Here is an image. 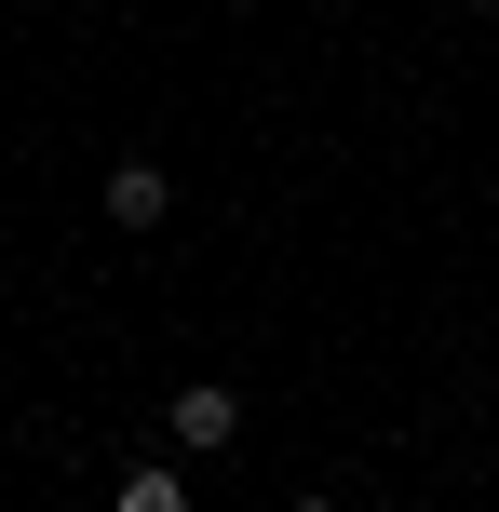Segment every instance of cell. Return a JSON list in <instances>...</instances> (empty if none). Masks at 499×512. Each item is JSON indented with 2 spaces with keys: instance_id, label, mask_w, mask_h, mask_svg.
I'll use <instances>...</instances> for the list:
<instances>
[{
  "instance_id": "obj_5",
  "label": "cell",
  "mask_w": 499,
  "mask_h": 512,
  "mask_svg": "<svg viewBox=\"0 0 499 512\" xmlns=\"http://www.w3.org/2000/svg\"><path fill=\"white\" fill-rule=\"evenodd\" d=\"M473 14H499V0H473Z\"/></svg>"
},
{
  "instance_id": "obj_4",
  "label": "cell",
  "mask_w": 499,
  "mask_h": 512,
  "mask_svg": "<svg viewBox=\"0 0 499 512\" xmlns=\"http://www.w3.org/2000/svg\"><path fill=\"white\" fill-rule=\"evenodd\" d=\"M284 512H338V499H284Z\"/></svg>"
},
{
  "instance_id": "obj_2",
  "label": "cell",
  "mask_w": 499,
  "mask_h": 512,
  "mask_svg": "<svg viewBox=\"0 0 499 512\" xmlns=\"http://www.w3.org/2000/svg\"><path fill=\"white\" fill-rule=\"evenodd\" d=\"M162 216H176V176H162L149 149H122L108 162V230H162Z\"/></svg>"
},
{
  "instance_id": "obj_3",
  "label": "cell",
  "mask_w": 499,
  "mask_h": 512,
  "mask_svg": "<svg viewBox=\"0 0 499 512\" xmlns=\"http://www.w3.org/2000/svg\"><path fill=\"white\" fill-rule=\"evenodd\" d=\"M108 512H189V459H135L108 486Z\"/></svg>"
},
{
  "instance_id": "obj_1",
  "label": "cell",
  "mask_w": 499,
  "mask_h": 512,
  "mask_svg": "<svg viewBox=\"0 0 499 512\" xmlns=\"http://www.w3.org/2000/svg\"><path fill=\"white\" fill-rule=\"evenodd\" d=\"M162 445H176V459H230V445H243V391H230V378L162 391Z\"/></svg>"
}]
</instances>
